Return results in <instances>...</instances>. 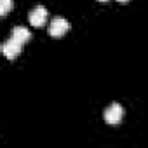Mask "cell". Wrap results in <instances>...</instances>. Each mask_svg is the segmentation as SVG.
<instances>
[{
  "instance_id": "cell-2",
  "label": "cell",
  "mask_w": 148,
  "mask_h": 148,
  "mask_svg": "<svg viewBox=\"0 0 148 148\" xmlns=\"http://www.w3.org/2000/svg\"><path fill=\"white\" fill-rule=\"evenodd\" d=\"M68 30H70V23H68L64 18H54V19L51 21V26H49L51 37L59 38V37H63Z\"/></svg>"
},
{
  "instance_id": "cell-6",
  "label": "cell",
  "mask_w": 148,
  "mask_h": 148,
  "mask_svg": "<svg viewBox=\"0 0 148 148\" xmlns=\"http://www.w3.org/2000/svg\"><path fill=\"white\" fill-rule=\"evenodd\" d=\"M12 7V0H0V14L5 16Z\"/></svg>"
},
{
  "instance_id": "cell-4",
  "label": "cell",
  "mask_w": 148,
  "mask_h": 148,
  "mask_svg": "<svg viewBox=\"0 0 148 148\" xmlns=\"http://www.w3.org/2000/svg\"><path fill=\"white\" fill-rule=\"evenodd\" d=\"M21 45H23V44H19L18 40L9 38L7 42L2 44V54H4L7 59H14V58L19 56V52H21Z\"/></svg>"
},
{
  "instance_id": "cell-1",
  "label": "cell",
  "mask_w": 148,
  "mask_h": 148,
  "mask_svg": "<svg viewBox=\"0 0 148 148\" xmlns=\"http://www.w3.org/2000/svg\"><path fill=\"white\" fill-rule=\"evenodd\" d=\"M122 117H124V110H122V106H120L119 103H112V105L105 110V122L110 124V125L120 124Z\"/></svg>"
},
{
  "instance_id": "cell-3",
  "label": "cell",
  "mask_w": 148,
  "mask_h": 148,
  "mask_svg": "<svg viewBox=\"0 0 148 148\" xmlns=\"http://www.w3.org/2000/svg\"><path fill=\"white\" fill-rule=\"evenodd\" d=\"M28 21H30V25H32V26H35V28L44 26V25H45V21H47V9H45L44 5H37V7L30 12Z\"/></svg>"
},
{
  "instance_id": "cell-5",
  "label": "cell",
  "mask_w": 148,
  "mask_h": 148,
  "mask_svg": "<svg viewBox=\"0 0 148 148\" xmlns=\"http://www.w3.org/2000/svg\"><path fill=\"white\" fill-rule=\"evenodd\" d=\"M11 38L18 40L19 44H25V42H28V40L32 38V33H30L28 28H25V26H16V28L11 32Z\"/></svg>"
},
{
  "instance_id": "cell-8",
  "label": "cell",
  "mask_w": 148,
  "mask_h": 148,
  "mask_svg": "<svg viewBox=\"0 0 148 148\" xmlns=\"http://www.w3.org/2000/svg\"><path fill=\"white\" fill-rule=\"evenodd\" d=\"M99 2H106V0H99Z\"/></svg>"
},
{
  "instance_id": "cell-7",
  "label": "cell",
  "mask_w": 148,
  "mask_h": 148,
  "mask_svg": "<svg viewBox=\"0 0 148 148\" xmlns=\"http://www.w3.org/2000/svg\"><path fill=\"white\" fill-rule=\"evenodd\" d=\"M117 2H127V0H117Z\"/></svg>"
}]
</instances>
